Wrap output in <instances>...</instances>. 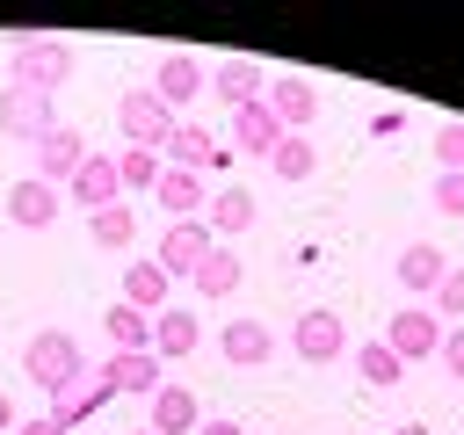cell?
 I'll return each instance as SVG.
<instances>
[{
	"label": "cell",
	"instance_id": "6da1fadb",
	"mask_svg": "<svg viewBox=\"0 0 464 435\" xmlns=\"http://www.w3.org/2000/svg\"><path fill=\"white\" fill-rule=\"evenodd\" d=\"M22 377H29L36 392H65L72 377H87V355H80V341H72L65 326H44V334H29V348H22Z\"/></svg>",
	"mask_w": 464,
	"mask_h": 435
},
{
	"label": "cell",
	"instance_id": "7a4b0ae2",
	"mask_svg": "<svg viewBox=\"0 0 464 435\" xmlns=\"http://www.w3.org/2000/svg\"><path fill=\"white\" fill-rule=\"evenodd\" d=\"M65 80H72V44H58V36H29V44H14V87L58 94Z\"/></svg>",
	"mask_w": 464,
	"mask_h": 435
},
{
	"label": "cell",
	"instance_id": "3957f363",
	"mask_svg": "<svg viewBox=\"0 0 464 435\" xmlns=\"http://www.w3.org/2000/svg\"><path fill=\"white\" fill-rule=\"evenodd\" d=\"M174 123H181V116H174V109H167L152 87H130V94L116 102V130H123V145H145V152H160Z\"/></svg>",
	"mask_w": 464,
	"mask_h": 435
},
{
	"label": "cell",
	"instance_id": "277c9868",
	"mask_svg": "<svg viewBox=\"0 0 464 435\" xmlns=\"http://www.w3.org/2000/svg\"><path fill=\"white\" fill-rule=\"evenodd\" d=\"M442 319L428 312V304H406V312H392V326H384V348L399 355V362H428V355H442Z\"/></svg>",
	"mask_w": 464,
	"mask_h": 435
},
{
	"label": "cell",
	"instance_id": "5b68a950",
	"mask_svg": "<svg viewBox=\"0 0 464 435\" xmlns=\"http://www.w3.org/2000/svg\"><path fill=\"white\" fill-rule=\"evenodd\" d=\"M152 94H160V102H167V109L181 116V109H188L196 94H210V65H203L196 51H167V58L152 65Z\"/></svg>",
	"mask_w": 464,
	"mask_h": 435
},
{
	"label": "cell",
	"instance_id": "8992f818",
	"mask_svg": "<svg viewBox=\"0 0 464 435\" xmlns=\"http://www.w3.org/2000/svg\"><path fill=\"white\" fill-rule=\"evenodd\" d=\"M290 348H297L304 362H341V355H348V326H341V312H326V304L297 312V326H290Z\"/></svg>",
	"mask_w": 464,
	"mask_h": 435
},
{
	"label": "cell",
	"instance_id": "52a82bcc",
	"mask_svg": "<svg viewBox=\"0 0 464 435\" xmlns=\"http://www.w3.org/2000/svg\"><path fill=\"white\" fill-rule=\"evenodd\" d=\"M58 116H51V94H36V87H0V130L14 138V145H36L44 130H51Z\"/></svg>",
	"mask_w": 464,
	"mask_h": 435
},
{
	"label": "cell",
	"instance_id": "ba28073f",
	"mask_svg": "<svg viewBox=\"0 0 464 435\" xmlns=\"http://www.w3.org/2000/svg\"><path fill=\"white\" fill-rule=\"evenodd\" d=\"M80 160H87V138H80L72 123H51V130L36 138V181H51V188H65V181L80 174Z\"/></svg>",
	"mask_w": 464,
	"mask_h": 435
},
{
	"label": "cell",
	"instance_id": "9c48e42d",
	"mask_svg": "<svg viewBox=\"0 0 464 435\" xmlns=\"http://www.w3.org/2000/svg\"><path fill=\"white\" fill-rule=\"evenodd\" d=\"M210 246H218V239H210V225H203V218H181V225H167V232H160V254H152V261H160L167 276H196Z\"/></svg>",
	"mask_w": 464,
	"mask_h": 435
},
{
	"label": "cell",
	"instance_id": "30bf717a",
	"mask_svg": "<svg viewBox=\"0 0 464 435\" xmlns=\"http://www.w3.org/2000/svg\"><path fill=\"white\" fill-rule=\"evenodd\" d=\"M210 94H218L225 109H246V102L268 94V65H261V58H218V65H210Z\"/></svg>",
	"mask_w": 464,
	"mask_h": 435
},
{
	"label": "cell",
	"instance_id": "8fae6325",
	"mask_svg": "<svg viewBox=\"0 0 464 435\" xmlns=\"http://www.w3.org/2000/svg\"><path fill=\"white\" fill-rule=\"evenodd\" d=\"M261 102H268V109H276V123H283V130H297V138H304V130H312V116H319V87H312L304 72L268 80V94H261Z\"/></svg>",
	"mask_w": 464,
	"mask_h": 435
},
{
	"label": "cell",
	"instance_id": "7c38bea8",
	"mask_svg": "<svg viewBox=\"0 0 464 435\" xmlns=\"http://www.w3.org/2000/svg\"><path fill=\"white\" fill-rule=\"evenodd\" d=\"M160 160H167V167H181V174H203V167H225V145H218L203 123H188V116H181V123L167 130Z\"/></svg>",
	"mask_w": 464,
	"mask_h": 435
},
{
	"label": "cell",
	"instance_id": "4fadbf2b",
	"mask_svg": "<svg viewBox=\"0 0 464 435\" xmlns=\"http://www.w3.org/2000/svg\"><path fill=\"white\" fill-rule=\"evenodd\" d=\"M65 196H72V203H80L87 218H94V210H109V203H123V181H116V160H109V152H87V160H80V174L65 181Z\"/></svg>",
	"mask_w": 464,
	"mask_h": 435
},
{
	"label": "cell",
	"instance_id": "5bb4252c",
	"mask_svg": "<svg viewBox=\"0 0 464 435\" xmlns=\"http://www.w3.org/2000/svg\"><path fill=\"white\" fill-rule=\"evenodd\" d=\"M109 399H116V392H109V377H102V370H87V377H72L65 392H51V420L72 435V428H80V420H94Z\"/></svg>",
	"mask_w": 464,
	"mask_h": 435
},
{
	"label": "cell",
	"instance_id": "9a60e30c",
	"mask_svg": "<svg viewBox=\"0 0 464 435\" xmlns=\"http://www.w3.org/2000/svg\"><path fill=\"white\" fill-rule=\"evenodd\" d=\"M283 138H290V130L276 123V109H268V102H246V109H232V145H239V152L268 160V152H276Z\"/></svg>",
	"mask_w": 464,
	"mask_h": 435
},
{
	"label": "cell",
	"instance_id": "2e32d148",
	"mask_svg": "<svg viewBox=\"0 0 464 435\" xmlns=\"http://www.w3.org/2000/svg\"><path fill=\"white\" fill-rule=\"evenodd\" d=\"M218 348H225V362H232V370H261V362L276 355V334H268L261 319H225Z\"/></svg>",
	"mask_w": 464,
	"mask_h": 435
},
{
	"label": "cell",
	"instance_id": "e0dca14e",
	"mask_svg": "<svg viewBox=\"0 0 464 435\" xmlns=\"http://www.w3.org/2000/svg\"><path fill=\"white\" fill-rule=\"evenodd\" d=\"M7 218H14L22 232H44V225L58 218V188H51V181H36V174H22V181L7 188Z\"/></svg>",
	"mask_w": 464,
	"mask_h": 435
},
{
	"label": "cell",
	"instance_id": "ac0fdd59",
	"mask_svg": "<svg viewBox=\"0 0 464 435\" xmlns=\"http://www.w3.org/2000/svg\"><path fill=\"white\" fill-rule=\"evenodd\" d=\"M442 276H450V254H442V246H428V239L399 246V283H406L413 297H435V290H442Z\"/></svg>",
	"mask_w": 464,
	"mask_h": 435
},
{
	"label": "cell",
	"instance_id": "d6986e66",
	"mask_svg": "<svg viewBox=\"0 0 464 435\" xmlns=\"http://www.w3.org/2000/svg\"><path fill=\"white\" fill-rule=\"evenodd\" d=\"M167 290H174V276L160 261H123V304H138L145 319H160L167 312Z\"/></svg>",
	"mask_w": 464,
	"mask_h": 435
},
{
	"label": "cell",
	"instance_id": "ffe728a7",
	"mask_svg": "<svg viewBox=\"0 0 464 435\" xmlns=\"http://www.w3.org/2000/svg\"><path fill=\"white\" fill-rule=\"evenodd\" d=\"M102 377H109V392H130V399H152V392L167 384L152 348H138V355H109V362H102Z\"/></svg>",
	"mask_w": 464,
	"mask_h": 435
},
{
	"label": "cell",
	"instance_id": "44dd1931",
	"mask_svg": "<svg viewBox=\"0 0 464 435\" xmlns=\"http://www.w3.org/2000/svg\"><path fill=\"white\" fill-rule=\"evenodd\" d=\"M203 428V406L188 384H160L152 392V435H196Z\"/></svg>",
	"mask_w": 464,
	"mask_h": 435
},
{
	"label": "cell",
	"instance_id": "7402d4cb",
	"mask_svg": "<svg viewBox=\"0 0 464 435\" xmlns=\"http://www.w3.org/2000/svg\"><path fill=\"white\" fill-rule=\"evenodd\" d=\"M152 203L181 225V218H203V203H210V188H203V174H181V167H167L160 174V188H152Z\"/></svg>",
	"mask_w": 464,
	"mask_h": 435
},
{
	"label": "cell",
	"instance_id": "603a6c76",
	"mask_svg": "<svg viewBox=\"0 0 464 435\" xmlns=\"http://www.w3.org/2000/svg\"><path fill=\"white\" fill-rule=\"evenodd\" d=\"M196 341H203V326H196L188 312H174V304H167V312L152 319V355H160V362H181V355H196Z\"/></svg>",
	"mask_w": 464,
	"mask_h": 435
},
{
	"label": "cell",
	"instance_id": "cb8c5ba5",
	"mask_svg": "<svg viewBox=\"0 0 464 435\" xmlns=\"http://www.w3.org/2000/svg\"><path fill=\"white\" fill-rule=\"evenodd\" d=\"M239 276H246V268H239V254H232V246H210V254H203V268H196L188 283H196V297H232V290H239Z\"/></svg>",
	"mask_w": 464,
	"mask_h": 435
},
{
	"label": "cell",
	"instance_id": "d4e9b609",
	"mask_svg": "<svg viewBox=\"0 0 464 435\" xmlns=\"http://www.w3.org/2000/svg\"><path fill=\"white\" fill-rule=\"evenodd\" d=\"M102 326H109V341H116V355H138V348H152V319H145L138 304H123V297H116L109 312H102Z\"/></svg>",
	"mask_w": 464,
	"mask_h": 435
},
{
	"label": "cell",
	"instance_id": "484cf974",
	"mask_svg": "<svg viewBox=\"0 0 464 435\" xmlns=\"http://www.w3.org/2000/svg\"><path fill=\"white\" fill-rule=\"evenodd\" d=\"M268 174H276V181H312V174H319V145L290 130V138L268 152Z\"/></svg>",
	"mask_w": 464,
	"mask_h": 435
},
{
	"label": "cell",
	"instance_id": "4316f807",
	"mask_svg": "<svg viewBox=\"0 0 464 435\" xmlns=\"http://www.w3.org/2000/svg\"><path fill=\"white\" fill-rule=\"evenodd\" d=\"M203 225H210V239H218V232H246V225H254V196H246V188H218V196L203 203Z\"/></svg>",
	"mask_w": 464,
	"mask_h": 435
},
{
	"label": "cell",
	"instance_id": "83f0119b",
	"mask_svg": "<svg viewBox=\"0 0 464 435\" xmlns=\"http://www.w3.org/2000/svg\"><path fill=\"white\" fill-rule=\"evenodd\" d=\"M87 239H94V246H109V254H123V246L138 239V210H130V203L94 210V218H87Z\"/></svg>",
	"mask_w": 464,
	"mask_h": 435
},
{
	"label": "cell",
	"instance_id": "f1b7e54d",
	"mask_svg": "<svg viewBox=\"0 0 464 435\" xmlns=\"http://www.w3.org/2000/svg\"><path fill=\"white\" fill-rule=\"evenodd\" d=\"M160 174H167L160 152H145V145H123V152H116V181H123V188H160Z\"/></svg>",
	"mask_w": 464,
	"mask_h": 435
},
{
	"label": "cell",
	"instance_id": "f546056e",
	"mask_svg": "<svg viewBox=\"0 0 464 435\" xmlns=\"http://www.w3.org/2000/svg\"><path fill=\"white\" fill-rule=\"evenodd\" d=\"M355 370H362V384H377V392H392V384L406 377V362H399L384 341H362V348H355Z\"/></svg>",
	"mask_w": 464,
	"mask_h": 435
},
{
	"label": "cell",
	"instance_id": "4dcf8cb0",
	"mask_svg": "<svg viewBox=\"0 0 464 435\" xmlns=\"http://www.w3.org/2000/svg\"><path fill=\"white\" fill-rule=\"evenodd\" d=\"M435 160H442V174H464V116L435 123Z\"/></svg>",
	"mask_w": 464,
	"mask_h": 435
},
{
	"label": "cell",
	"instance_id": "1f68e13d",
	"mask_svg": "<svg viewBox=\"0 0 464 435\" xmlns=\"http://www.w3.org/2000/svg\"><path fill=\"white\" fill-rule=\"evenodd\" d=\"M435 319H464V268L442 276V290H435Z\"/></svg>",
	"mask_w": 464,
	"mask_h": 435
},
{
	"label": "cell",
	"instance_id": "d6a6232c",
	"mask_svg": "<svg viewBox=\"0 0 464 435\" xmlns=\"http://www.w3.org/2000/svg\"><path fill=\"white\" fill-rule=\"evenodd\" d=\"M435 210L442 218H464V174H435Z\"/></svg>",
	"mask_w": 464,
	"mask_h": 435
},
{
	"label": "cell",
	"instance_id": "836d02e7",
	"mask_svg": "<svg viewBox=\"0 0 464 435\" xmlns=\"http://www.w3.org/2000/svg\"><path fill=\"white\" fill-rule=\"evenodd\" d=\"M442 362H450V377L464 384V326H450V334H442Z\"/></svg>",
	"mask_w": 464,
	"mask_h": 435
},
{
	"label": "cell",
	"instance_id": "e575fe53",
	"mask_svg": "<svg viewBox=\"0 0 464 435\" xmlns=\"http://www.w3.org/2000/svg\"><path fill=\"white\" fill-rule=\"evenodd\" d=\"M14 435H65V428H58L51 413H36V420H14Z\"/></svg>",
	"mask_w": 464,
	"mask_h": 435
},
{
	"label": "cell",
	"instance_id": "d590c367",
	"mask_svg": "<svg viewBox=\"0 0 464 435\" xmlns=\"http://www.w3.org/2000/svg\"><path fill=\"white\" fill-rule=\"evenodd\" d=\"M196 435H246V428H239V420H203Z\"/></svg>",
	"mask_w": 464,
	"mask_h": 435
},
{
	"label": "cell",
	"instance_id": "8d00e7d4",
	"mask_svg": "<svg viewBox=\"0 0 464 435\" xmlns=\"http://www.w3.org/2000/svg\"><path fill=\"white\" fill-rule=\"evenodd\" d=\"M0 435H14V399L0 392Z\"/></svg>",
	"mask_w": 464,
	"mask_h": 435
},
{
	"label": "cell",
	"instance_id": "74e56055",
	"mask_svg": "<svg viewBox=\"0 0 464 435\" xmlns=\"http://www.w3.org/2000/svg\"><path fill=\"white\" fill-rule=\"evenodd\" d=\"M392 435H428V428H392Z\"/></svg>",
	"mask_w": 464,
	"mask_h": 435
},
{
	"label": "cell",
	"instance_id": "f35d334b",
	"mask_svg": "<svg viewBox=\"0 0 464 435\" xmlns=\"http://www.w3.org/2000/svg\"><path fill=\"white\" fill-rule=\"evenodd\" d=\"M138 435H152V428H138Z\"/></svg>",
	"mask_w": 464,
	"mask_h": 435
}]
</instances>
